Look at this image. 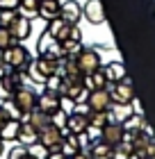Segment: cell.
<instances>
[{"label": "cell", "instance_id": "6da1fadb", "mask_svg": "<svg viewBox=\"0 0 155 159\" xmlns=\"http://www.w3.org/2000/svg\"><path fill=\"white\" fill-rule=\"evenodd\" d=\"M30 61H32L30 50H27L23 43H18V41H14L12 46L5 50V66H9L14 70H27Z\"/></svg>", "mask_w": 155, "mask_h": 159}, {"label": "cell", "instance_id": "7a4b0ae2", "mask_svg": "<svg viewBox=\"0 0 155 159\" xmlns=\"http://www.w3.org/2000/svg\"><path fill=\"white\" fill-rule=\"evenodd\" d=\"M100 46H91V48H82L80 52L73 57L75 66L82 70V75H89V73H96V70L103 68V59H100V52H98Z\"/></svg>", "mask_w": 155, "mask_h": 159}, {"label": "cell", "instance_id": "3957f363", "mask_svg": "<svg viewBox=\"0 0 155 159\" xmlns=\"http://www.w3.org/2000/svg\"><path fill=\"white\" fill-rule=\"evenodd\" d=\"M36 96L39 93L34 91V86H18L12 96V107L21 114H30L36 109Z\"/></svg>", "mask_w": 155, "mask_h": 159}, {"label": "cell", "instance_id": "277c9868", "mask_svg": "<svg viewBox=\"0 0 155 159\" xmlns=\"http://www.w3.org/2000/svg\"><path fill=\"white\" fill-rule=\"evenodd\" d=\"M27 73H30L32 82L43 84L50 75H57V59H46V57H36L30 61L27 66Z\"/></svg>", "mask_w": 155, "mask_h": 159}, {"label": "cell", "instance_id": "5b68a950", "mask_svg": "<svg viewBox=\"0 0 155 159\" xmlns=\"http://www.w3.org/2000/svg\"><path fill=\"white\" fill-rule=\"evenodd\" d=\"M62 141H64V129L57 127L55 123H48L43 129H39V143L48 152H60Z\"/></svg>", "mask_w": 155, "mask_h": 159}, {"label": "cell", "instance_id": "8992f818", "mask_svg": "<svg viewBox=\"0 0 155 159\" xmlns=\"http://www.w3.org/2000/svg\"><path fill=\"white\" fill-rule=\"evenodd\" d=\"M36 52H39V57H46V59H62L64 57L62 43L48 32H43L36 41Z\"/></svg>", "mask_w": 155, "mask_h": 159}, {"label": "cell", "instance_id": "52a82bcc", "mask_svg": "<svg viewBox=\"0 0 155 159\" xmlns=\"http://www.w3.org/2000/svg\"><path fill=\"white\" fill-rule=\"evenodd\" d=\"M109 89V96H112V102H119V105H130L135 100V89H132V82L128 77L121 80L116 84H107Z\"/></svg>", "mask_w": 155, "mask_h": 159}, {"label": "cell", "instance_id": "ba28073f", "mask_svg": "<svg viewBox=\"0 0 155 159\" xmlns=\"http://www.w3.org/2000/svg\"><path fill=\"white\" fill-rule=\"evenodd\" d=\"M87 105H89L91 111H107L112 107V96H109V89H98V91H89L87 96Z\"/></svg>", "mask_w": 155, "mask_h": 159}, {"label": "cell", "instance_id": "9c48e42d", "mask_svg": "<svg viewBox=\"0 0 155 159\" xmlns=\"http://www.w3.org/2000/svg\"><path fill=\"white\" fill-rule=\"evenodd\" d=\"M82 18H87L91 25L105 23V7H103V0H87L82 5Z\"/></svg>", "mask_w": 155, "mask_h": 159}, {"label": "cell", "instance_id": "30bf717a", "mask_svg": "<svg viewBox=\"0 0 155 159\" xmlns=\"http://www.w3.org/2000/svg\"><path fill=\"white\" fill-rule=\"evenodd\" d=\"M36 109L41 114H46V116H53V114L60 111V96H55V93L50 91H43L36 96Z\"/></svg>", "mask_w": 155, "mask_h": 159}, {"label": "cell", "instance_id": "8fae6325", "mask_svg": "<svg viewBox=\"0 0 155 159\" xmlns=\"http://www.w3.org/2000/svg\"><path fill=\"white\" fill-rule=\"evenodd\" d=\"M9 32H12L14 41L23 43V41H25V39L32 34V20H30V18H25V16H21V14H18V18H16V20H14V23L9 25Z\"/></svg>", "mask_w": 155, "mask_h": 159}, {"label": "cell", "instance_id": "7c38bea8", "mask_svg": "<svg viewBox=\"0 0 155 159\" xmlns=\"http://www.w3.org/2000/svg\"><path fill=\"white\" fill-rule=\"evenodd\" d=\"M62 14V0H39V18L50 23L53 18H60Z\"/></svg>", "mask_w": 155, "mask_h": 159}, {"label": "cell", "instance_id": "4fadbf2b", "mask_svg": "<svg viewBox=\"0 0 155 159\" xmlns=\"http://www.w3.org/2000/svg\"><path fill=\"white\" fill-rule=\"evenodd\" d=\"M87 127H89V116L73 111L71 116L66 118V127H64V132H69V134H85V132H87Z\"/></svg>", "mask_w": 155, "mask_h": 159}, {"label": "cell", "instance_id": "5bb4252c", "mask_svg": "<svg viewBox=\"0 0 155 159\" xmlns=\"http://www.w3.org/2000/svg\"><path fill=\"white\" fill-rule=\"evenodd\" d=\"M71 27H73V25H69V23H66V20L60 16V18H53L50 23H46V32H48V34H53V37L62 43V41H66V39H69Z\"/></svg>", "mask_w": 155, "mask_h": 159}, {"label": "cell", "instance_id": "9a60e30c", "mask_svg": "<svg viewBox=\"0 0 155 159\" xmlns=\"http://www.w3.org/2000/svg\"><path fill=\"white\" fill-rule=\"evenodd\" d=\"M60 16L69 25H78L80 18H82V5H78L75 0H66V2H62V14Z\"/></svg>", "mask_w": 155, "mask_h": 159}, {"label": "cell", "instance_id": "2e32d148", "mask_svg": "<svg viewBox=\"0 0 155 159\" xmlns=\"http://www.w3.org/2000/svg\"><path fill=\"white\" fill-rule=\"evenodd\" d=\"M60 152L64 157H75L78 152H82V141H80V134H69V132H64V141H62V148H60Z\"/></svg>", "mask_w": 155, "mask_h": 159}, {"label": "cell", "instance_id": "e0dca14e", "mask_svg": "<svg viewBox=\"0 0 155 159\" xmlns=\"http://www.w3.org/2000/svg\"><path fill=\"white\" fill-rule=\"evenodd\" d=\"M123 125L121 123H107L105 127H103V141L107 143V146H116V143H121L123 141Z\"/></svg>", "mask_w": 155, "mask_h": 159}, {"label": "cell", "instance_id": "ac0fdd59", "mask_svg": "<svg viewBox=\"0 0 155 159\" xmlns=\"http://www.w3.org/2000/svg\"><path fill=\"white\" fill-rule=\"evenodd\" d=\"M103 73H105V80H107V84H116V82H121V80H125L128 75H125V66L121 61H109L103 66Z\"/></svg>", "mask_w": 155, "mask_h": 159}, {"label": "cell", "instance_id": "d6986e66", "mask_svg": "<svg viewBox=\"0 0 155 159\" xmlns=\"http://www.w3.org/2000/svg\"><path fill=\"white\" fill-rule=\"evenodd\" d=\"M107 114H109V123H121V125H123V123L128 120L135 111H132V102H130V105L112 102V107L107 109Z\"/></svg>", "mask_w": 155, "mask_h": 159}, {"label": "cell", "instance_id": "ffe728a7", "mask_svg": "<svg viewBox=\"0 0 155 159\" xmlns=\"http://www.w3.org/2000/svg\"><path fill=\"white\" fill-rule=\"evenodd\" d=\"M21 146L30 148L34 143H39V132L30 125V123H21V129H18V139H16Z\"/></svg>", "mask_w": 155, "mask_h": 159}, {"label": "cell", "instance_id": "44dd1931", "mask_svg": "<svg viewBox=\"0 0 155 159\" xmlns=\"http://www.w3.org/2000/svg\"><path fill=\"white\" fill-rule=\"evenodd\" d=\"M21 123H30V125L39 132V129H43L50 123V116H46V114H41L39 109H34V111H30V114H21V118H18Z\"/></svg>", "mask_w": 155, "mask_h": 159}, {"label": "cell", "instance_id": "7402d4cb", "mask_svg": "<svg viewBox=\"0 0 155 159\" xmlns=\"http://www.w3.org/2000/svg\"><path fill=\"white\" fill-rule=\"evenodd\" d=\"M82 84H85V89H87V91H98V89H105V86H107V80H105V73H103V68H100V70H96V73L85 75Z\"/></svg>", "mask_w": 155, "mask_h": 159}, {"label": "cell", "instance_id": "603a6c76", "mask_svg": "<svg viewBox=\"0 0 155 159\" xmlns=\"http://www.w3.org/2000/svg\"><path fill=\"white\" fill-rule=\"evenodd\" d=\"M18 129H21V120L18 118H9L0 127V139L2 141H16L18 139Z\"/></svg>", "mask_w": 155, "mask_h": 159}, {"label": "cell", "instance_id": "cb8c5ba5", "mask_svg": "<svg viewBox=\"0 0 155 159\" xmlns=\"http://www.w3.org/2000/svg\"><path fill=\"white\" fill-rule=\"evenodd\" d=\"M18 14L25 16V18H30V20L39 18V0H21Z\"/></svg>", "mask_w": 155, "mask_h": 159}, {"label": "cell", "instance_id": "d4e9b609", "mask_svg": "<svg viewBox=\"0 0 155 159\" xmlns=\"http://www.w3.org/2000/svg\"><path fill=\"white\" fill-rule=\"evenodd\" d=\"M112 159H135V148L128 141H121L112 148Z\"/></svg>", "mask_w": 155, "mask_h": 159}, {"label": "cell", "instance_id": "484cf974", "mask_svg": "<svg viewBox=\"0 0 155 159\" xmlns=\"http://www.w3.org/2000/svg\"><path fill=\"white\" fill-rule=\"evenodd\" d=\"M89 155L94 159H112V146H107L105 141H98L89 148Z\"/></svg>", "mask_w": 155, "mask_h": 159}, {"label": "cell", "instance_id": "4316f807", "mask_svg": "<svg viewBox=\"0 0 155 159\" xmlns=\"http://www.w3.org/2000/svg\"><path fill=\"white\" fill-rule=\"evenodd\" d=\"M43 91H50V93H55V96H62V91H64L62 75H50L46 82H43Z\"/></svg>", "mask_w": 155, "mask_h": 159}, {"label": "cell", "instance_id": "83f0119b", "mask_svg": "<svg viewBox=\"0 0 155 159\" xmlns=\"http://www.w3.org/2000/svg\"><path fill=\"white\" fill-rule=\"evenodd\" d=\"M144 125H146L144 114H132V116L123 123V129H125V132H142Z\"/></svg>", "mask_w": 155, "mask_h": 159}, {"label": "cell", "instance_id": "f1b7e54d", "mask_svg": "<svg viewBox=\"0 0 155 159\" xmlns=\"http://www.w3.org/2000/svg\"><path fill=\"white\" fill-rule=\"evenodd\" d=\"M85 46H82V41H73V39H66V41H62V50H64V57H69V59H73L80 50H82Z\"/></svg>", "mask_w": 155, "mask_h": 159}, {"label": "cell", "instance_id": "f546056e", "mask_svg": "<svg viewBox=\"0 0 155 159\" xmlns=\"http://www.w3.org/2000/svg\"><path fill=\"white\" fill-rule=\"evenodd\" d=\"M107 123H109V114L107 111H89V125L103 129Z\"/></svg>", "mask_w": 155, "mask_h": 159}, {"label": "cell", "instance_id": "4dcf8cb0", "mask_svg": "<svg viewBox=\"0 0 155 159\" xmlns=\"http://www.w3.org/2000/svg\"><path fill=\"white\" fill-rule=\"evenodd\" d=\"M18 18V9H0V27H9Z\"/></svg>", "mask_w": 155, "mask_h": 159}, {"label": "cell", "instance_id": "1f68e13d", "mask_svg": "<svg viewBox=\"0 0 155 159\" xmlns=\"http://www.w3.org/2000/svg\"><path fill=\"white\" fill-rule=\"evenodd\" d=\"M75 100L73 98H69V96H60V111L62 114H66V116H71L73 111H75Z\"/></svg>", "mask_w": 155, "mask_h": 159}, {"label": "cell", "instance_id": "d6a6232c", "mask_svg": "<svg viewBox=\"0 0 155 159\" xmlns=\"http://www.w3.org/2000/svg\"><path fill=\"white\" fill-rule=\"evenodd\" d=\"M14 43V37L9 32V27H0V50H7Z\"/></svg>", "mask_w": 155, "mask_h": 159}, {"label": "cell", "instance_id": "836d02e7", "mask_svg": "<svg viewBox=\"0 0 155 159\" xmlns=\"http://www.w3.org/2000/svg\"><path fill=\"white\" fill-rule=\"evenodd\" d=\"M27 152H30L34 159H48V155H50L48 150L41 146V143H34V146H30V148H27Z\"/></svg>", "mask_w": 155, "mask_h": 159}, {"label": "cell", "instance_id": "e575fe53", "mask_svg": "<svg viewBox=\"0 0 155 159\" xmlns=\"http://www.w3.org/2000/svg\"><path fill=\"white\" fill-rule=\"evenodd\" d=\"M25 155H27V148L18 143V146H14L9 152H7V159H21V157H25Z\"/></svg>", "mask_w": 155, "mask_h": 159}, {"label": "cell", "instance_id": "d590c367", "mask_svg": "<svg viewBox=\"0 0 155 159\" xmlns=\"http://www.w3.org/2000/svg\"><path fill=\"white\" fill-rule=\"evenodd\" d=\"M9 118H14V114H12V109L9 107H5V105H0V127L5 125Z\"/></svg>", "mask_w": 155, "mask_h": 159}, {"label": "cell", "instance_id": "8d00e7d4", "mask_svg": "<svg viewBox=\"0 0 155 159\" xmlns=\"http://www.w3.org/2000/svg\"><path fill=\"white\" fill-rule=\"evenodd\" d=\"M21 0H0V9H18Z\"/></svg>", "mask_w": 155, "mask_h": 159}, {"label": "cell", "instance_id": "74e56055", "mask_svg": "<svg viewBox=\"0 0 155 159\" xmlns=\"http://www.w3.org/2000/svg\"><path fill=\"white\" fill-rule=\"evenodd\" d=\"M69 39H73V41H82V30H80L78 25H73V27H71V34H69Z\"/></svg>", "mask_w": 155, "mask_h": 159}, {"label": "cell", "instance_id": "f35d334b", "mask_svg": "<svg viewBox=\"0 0 155 159\" xmlns=\"http://www.w3.org/2000/svg\"><path fill=\"white\" fill-rule=\"evenodd\" d=\"M71 159H94V157H91L89 152H85V150H82V152H78L75 157H71Z\"/></svg>", "mask_w": 155, "mask_h": 159}, {"label": "cell", "instance_id": "ab89813d", "mask_svg": "<svg viewBox=\"0 0 155 159\" xmlns=\"http://www.w3.org/2000/svg\"><path fill=\"white\" fill-rule=\"evenodd\" d=\"M48 159H69V157H64L62 152H50V155H48Z\"/></svg>", "mask_w": 155, "mask_h": 159}, {"label": "cell", "instance_id": "60d3db41", "mask_svg": "<svg viewBox=\"0 0 155 159\" xmlns=\"http://www.w3.org/2000/svg\"><path fill=\"white\" fill-rule=\"evenodd\" d=\"M5 68V50H0V70Z\"/></svg>", "mask_w": 155, "mask_h": 159}, {"label": "cell", "instance_id": "b9f144b4", "mask_svg": "<svg viewBox=\"0 0 155 159\" xmlns=\"http://www.w3.org/2000/svg\"><path fill=\"white\" fill-rule=\"evenodd\" d=\"M2 152H5V141L0 139V155H2Z\"/></svg>", "mask_w": 155, "mask_h": 159}, {"label": "cell", "instance_id": "7bdbcfd3", "mask_svg": "<svg viewBox=\"0 0 155 159\" xmlns=\"http://www.w3.org/2000/svg\"><path fill=\"white\" fill-rule=\"evenodd\" d=\"M21 159H34V157H32V155H30V152H27V155H25V157H21Z\"/></svg>", "mask_w": 155, "mask_h": 159}, {"label": "cell", "instance_id": "ee69618b", "mask_svg": "<svg viewBox=\"0 0 155 159\" xmlns=\"http://www.w3.org/2000/svg\"><path fill=\"white\" fill-rule=\"evenodd\" d=\"M135 159H144V157H135Z\"/></svg>", "mask_w": 155, "mask_h": 159}]
</instances>
